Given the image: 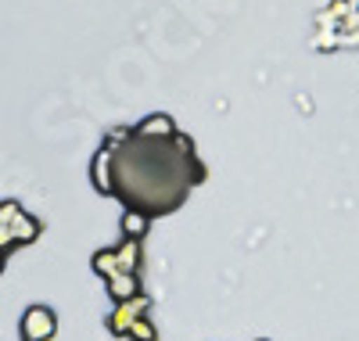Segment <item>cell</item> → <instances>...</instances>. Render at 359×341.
<instances>
[{"label":"cell","mask_w":359,"mask_h":341,"mask_svg":"<svg viewBox=\"0 0 359 341\" xmlns=\"http://www.w3.org/2000/svg\"><path fill=\"white\" fill-rule=\"evenodd\" d=\"M50 330H54V320H50L47 309H29V316H25V337L29 341H40Z\"/></svg>","instance_id":"cell-1"},{"label":"cell","mask_w":359,"mask_h":341,"mask_svg":"<svg viewBox=\"0 0 359 341\" xmlns=\"http://www.w3.org/2000/svg\"><path fill=\"white\" fill-rule=\"evenodd\" d=\"M0 266H4V259H0Z\"/></svg>","instance_id":"cell-2"}]
</instances>
